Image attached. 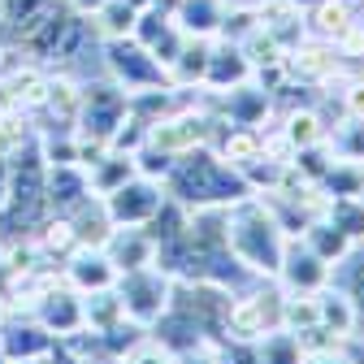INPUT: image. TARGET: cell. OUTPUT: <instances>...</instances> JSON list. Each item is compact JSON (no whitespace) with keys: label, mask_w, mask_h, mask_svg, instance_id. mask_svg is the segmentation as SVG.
Returning a JSON list of instances; mask_svg holds the SVG:
<instances>
[{"label":"cell","mask_w":364,"mask_h":364,"mask_svg":"<svg viewBox=\"0 0 364 364\" xmlns=\"http://www.w3.org/2000/svg\"><path fill=\"white\" fill-rule=\"evenodd\" d=\"M100 57H105V74L126 91V96H134V91H152V87H165L169 74L165 65L144 48L139 39H105L100 43Z\"/></svg>","instance_id":"1"},{"label":"cell","mask_w":364,"mask_h":364,"mask_svg":"<svg viewBox=\"0 0 364 364\" xmlns=\"http://www.w3.org/2000/svg\"><path fill=\"white\" fill-rule=\"evenodd\" d=\"M48 70H39L31 61L0 70V113H39L43 96H48Z\"/></svg>","instance_id":"2"},{"label":"cell","mask_w":364,"mask_h":364,"mask_svg":"<svg viewBox=\"0 0 364 364\" xmlns=\"http://www.w3.org/2000/svg\"><path fill=\"white\" fill-rule=\"evenodd\" d=\"M204 134H208V122L204 117H196V113H169V117H156L148 126V148L173 156V152L196 148Z\"/></svg>","instance_id":"3"},{"label":"cell","mask_w":364,"mask_h":364,"mask_svg":"<svg viewBox=\"0 0 364 364\" xmlns=\"http://www.w3.org/2000/svg\"><path fill=\"white\" fill-rule=\"evenodd\" d=\"M161 208V191L152 187V182H126V187H117L113 196H105V213H109V221L113 225H139V221H148L152 213Z\"/></svg>","instance_id":"4"},{"label":"cell","mask_w":364,"mask_h":364,"mask_svg":"<svg viewBox=\"0 0 364 364\" xmlns=\"http://www.w3.org/2000/svg\"><path fill=\"white\" fill-rule=\"evenodd\" d=\"M117 299H122V312L126 316H134V321H152V316H161V308H165V282L139 264V269L126 273Z\"/></svg>","instance_id":"5"},{"label":"cell","mask_w":364,"mask_h":364,"mask_svg":"<svg viewBox=\"0 0 364 364\" xmlns=\"http://www.w3.org/2000/svg\"><path fill=\"white\" fill-rule=\"evenodd\" d=\"M35 321L48 330L53 338H70V334H82V295L78 291H48L39 304H35Z\"/></svg>","instance_id":"6"},{"label":"cell","mask_w":364,"mask_h":364,"mask_svg":"<svg viewBox=\"0 0 364 364\" xmlns=\"http://www.w3.org/2000/svg\"><path fill=\"white\" fill-rule=\"evenodd\" d=\"M53 355V334L39 321H22L14 330H0V360L5 364H31Z\"/></svg>","instance_id":"7"},{"label":"cell","mask_w":364,"mask_h":364,"mask_svg":"<svg viewBox=\"0 0 364 364\" xmlns=\"http://www.w3.org/2000/svg\"><path fill=\"white\" fill-rule=\"evenodd\" d=\"M65 278L78 295H91V291H109L117 282V264L105 256V247H82L70 264H65Z\"/></svg>","instance_id":"8"},{"label":"cell","mask_w":364,"mask_h":364,"mask_svg":"<svg viewBox=\"0 0 364 364\" xmlns=\"http://www.w3.org/2000/svg\"><path fill=\"white\" fill-rule=\"evenodd\" d=\"M173 22L191 39H213L221 35V22H225V0H178Z\"/></svg>","instance_id":"9"},{"label":"cell","mask_w":364,"mask_h":364,"mask_svg":"<svg viewBox=\"0 0 364 364\" xmlns=\"http://www.w3.org/2000/svg\"><path fill=\"white\" fill-rule=\"evenodd\" d=\"M252 78V61L243 57L239 43H221V48L208 53V74H204V87H217V91H230L239 82Z\"/></svg>","instance_id":"10"},{"label":"cell","mask_w":364,"mask_h":364,"mask_svg":"<svg viewBox=\"0 0 364 364\" xmlns=\"http://www.w3.org/2000/svg\"><path fill=\"white\" fill-rule=\"evenodd\" d=\"M130 178H134V156L130 152H105L96 165L87 169V191L96 196V200H105L117 187H126Z\"/></svg>","instance_id":"11"},{"label":"cell","mask_w":364,"mask_h":364,"mask_svg":"<svg viewBox=\"0 0 364 364\" xmlns=\"http://www.w3.org/2000/svg\"><path fill=\"white\" fill-rule=\"evenodd\" d=\"M43 196H48L53 204H61V208L78 204L82 196H91V191H87V169L74 165V161H65V165H48V178H43Z\"/></svg>","instance_id":"12"},{"label":"cell","mask_w":364,"mask_h":364,"mask_svg":"<svg viewBox=\"0 0 364 364\" xmlns=\"http://www.w3.org/2000/svg\"><path fill=\"white\" fill-rule=\"evenodd\" d=\"M134 22H139V5L134 0H105L91 14V26H96L100 39H126V35H134Z\"/></svg>","instance_id":"13"},{"label":"cell","mask_w":364,"mask_h":364,"mask_svg":"<svg viewBox=\"0 0 364 364\" xmlns=\"http://www.w3.org/2000/svg\"><path fill=\"white\" fill-rule=\"evenodd\" d=\"M308 22H312V31L321 35V39H343L355 26L347 0H316V5L308 9Z\"/></svg>","instance_id":"14"},{"label":"cell","mask_w":364,"mask_h":364,"mask_svg":"<svg viewBox=\"0 0 364 364\" xmlns=\"http://www.w3.org/2000/svg\"><path fill=\"white\" fill-rule=\"evenodd\" d=\"M26 117L31 113H0V161H9L14 152H22L35 139V130H31Z\"/></svg>","instance_id":"15"},{"label":"cell","mask_w":364,"mask_h":364,"mask_svg":"<svg viewBox=\"0 0 364 364\" xmlns=\"http://www.w3.org/2000/svg\"><path fill=\"white\" fill-rule=\"evenodd\" d=\"M35 247H39V256H65V252H78V235H74V225L61 217V221H48L39 230V239H35Z\"/></svg>","instance_id":"16"},{"label":"cell","mask_w":364,"mask_h":364,"mask_svg":"<svg viewBox=\"0 0 364 364\" xmlns=\"http://www.w3.org/2000/svg\"><path fill=\"white\" fill-rule=\"evenodd\" d=\"M326 139V130H321V117H316L312 109H299L287 117V144L295 148H312V144H321Z\"/></svg>","instance_id":"17"},{"label":"cell","mask_w":364,"mask_h":364,"mask_svg":"<svg viewBox=\"0 0 364 364\" xmlns=\"http://www.w3.org/2000/svg\"><path fill=\"white\" fill-rule=\"evenodd\" d=\"M260 156V134L256 130H230V139H225V161L230 165H252Z\"/></svg>","instance_id":"18"},{"label":"cell","mask_w":364,"mask_h":364,"mask_svg":"<svg viewBox=\"0 0 364 364\" xmlns=\"http://www.w3.org/2000/svg\"><path fill=\"white\" fill-rule=\"evenodd\" d=\"M230 326L239 330V334H256L260 326H264V308L260 304H239V308H230Z\"/></svg>","instance_id":"19"},{"label":"cell","mask_w":364,"mask_h":364,"mask_svg":"<svg viewBox=\"0 0 364 364\" xmlns=\"http://www.w3.org/2000/svg\"><path fill=\"white\" fill-rule=\"evenodd\" d=\"M316 321H321V304H312V299L287 304V326H316Z\"/></svg>","instance_id":"20"},{"label":"cell","mask_w":364,"mask_h":364,"mask_svg":"<svg viewBox=\"0 0 364 364\" xmlns=\"http://www.w3.org/2000/svg\"><path fill=\"white\" fill-rule=\"evenodd\" d=\"M264 364H299V343H291V338H269L264 343Z\"/></svg>","instance_id":"21"},{"label":"cell","mask_w":364,"mask_h":364,"mask_svg":"<svg viewBox=\"0 0 364 364\" xmlns=\"http://www.w3.org/2000/svg\"><path fill=\"white\" fill-rule=\"evenodd\" d=\"M343 105H347V113H351L355 122H364V82H351V87L343 91Z\"/></svg>","instance_id":"22"},{"label":"cell","mask_w":364,"mask_h":364,"mask_svg":"<svg viewBox=\"0 0 364 364\" xmlns=\"http://www.w3.org/2000/svg\"><path fill=\"white\" fill-rule=\"evenodd\" d=\"M126 364H169V355H165L161 347H134Z\"/></svg>","instance_id":"23"},{"label":"cell","mask_w":364,"mask_h":364,"mask_svg":"<svg viewBox=\"0 0 364 364\" xmlns=\"http://www.w3.org/2000/svg\"><path fill=\"white\" fill-rule=\"evenodd\" d=\"M100 5H105V0H65V9H70V14H82V18H91Z\"/></svg>","instance_id":"24"},{"label":"cell","mask_w":364,"mask_h":364,"mask_svg":"<svg viewBox=\"0 0 364 364\" xmlns=\"http://www.w3.org/2000/svg\"><path fill=\"white\" fill-rule=\"evenodd\" d=\"M355 299H360V308H364V264H360V273H355Z\"/></svg>","instance_id":"25"},{"label":"cell","mask_w":364,"mask_h":364,"mask_svg":"<svg viewBox=\"0 0 364 364\" xmlns=\"http://www.w3.org/2000/svg\"><path fill=\"white\" fill-rule=\"evenodd\" d=\"M291 5H295V9H312V5H316V0H291Z\"/></svg>","instance_id":"26"},{"label":"cell","mask_w":364,"mask_h":364,"mask_svg":"<svg viewBox=\"0 0 364 364\" xmlns=\"http://www.w3.org/2000/svg\"><path fill=\"white\" fill-rule=\"evenodd\" d=\"M321 364H347V360H321Z\"/></svg>","instance_id":"27"}]
</instances>
